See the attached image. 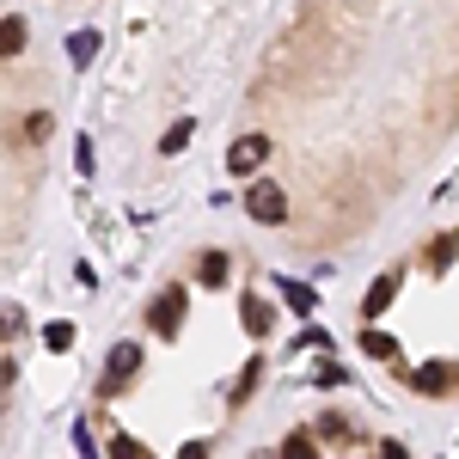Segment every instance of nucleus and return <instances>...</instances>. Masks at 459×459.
<instances>
[{
    "mask_svg": "<svg viewBox=\"0 0 459 459\" xmlns=\"http://www.w3.org/2000/svg\"><path fill=\"white\" fill-rule=\"evenodd\" d=\"M246 214H251V221H264V227H282L288 214H294V203H288V184H282V178H251Z\"/></svg>",
    "mask_w": 459,
    "mask_h": 459,
    "instance_id": "obj_1",
    "label": "nucleus"
},
{
    "mask_svg": "<svg viewBox=\"0 0 459 459\" xmlns=\"http://www.w3.org/2000/svg\"><path fill=\"white\" fill-rule=\"evenodd\" d=\"M270 153H276V135H270V129H246L239 142L227 147V172H233V178L264 172V166H270Z\"/></svg>",
    "mask_w": 459,
    "mask_h": 459,
    "instance_id": "obj_2",
    "label": "nucleus"
},
{
    "mask_svg": "<svg viewBox=\"0 0 459 459\" xmlns=\"http://www.w3.org/2000/svg\"><path fill=\"white\" fill-rule=\"evenodd\" d=\"M135 368H142V350H135V343H117V350H110V361H105V380H99V392H105V398H117V392L135 380Z\"/></svg>",
    "mask_w": 459,
    "mask_h": 459,
    "instance_id": "obj_3",
    "label": "nucleus"
},
{
    "mask_svg": "<svg viewBox=\"0 0 459 459\" xmlns=\"http://www.w3.org/2000/svg\"><path fill=\"white\" fill-rule=\"evenodd\" d=\"M184 282H172L160 300H153V313H147V325H153V337H178V325H184Z\"/></svg>",
    "mask_w": 459,
    "mask_h": 459,
    "instance_id": "obj_4",
    "label": "nucleus"
},
{
    "mask_svg": "<svg viewBox=\"0 0 459 459\" xmlns=\"http://www.w3.org/2000/svg\"><path fill=\"white\" fill-rule=\"evenodd\" d=\"M398 276H404V270H386L380 282L361 294V325H374V318H380V313L392 307V300H398Z\"/></svg>",
    "mask_w": 459,
    "mask_h": 459,
    "instance_id": "obj_5",
    "label": "nucleus"
},
{
    "mask_svg": "<svg viewBox=\"0 0 459 459\" xmlns=\"http://www.w3.org/2000/svg\"><path fill=\"white\" fill-rule=\"evenodd\" d=\"M417 392H459V368H417V374H404Z\"/></svg>",
    "mask_w": 459,
    "mask_h": 459,
    "instance_id": "obj_6",
    "label": "nucleus"
},
{
    "mask_svg": "<svg viewBox=\"0 0 459 459\" xmlns=\"http://www.w3.org/2000/svg\"><path fill=\"white\" fill-rule=\"evenodd\" d=\"M239 318H246V331H251V337H270V325H276V313H270V300H264V294H246Z\"/></svg>",
    "mask_w": 459,
    "mask_h": 459,
    "instance_id": "obj_7",
    "label": "nucleus"
},
{
    "mask_svg": "<svg viewBox=\"0 0 459 459\" xmlns=\"http://www.w3.org/2000/svg\"><path fill=\"white\" fill-rule=\"evenodd\" d=\"M227 276H233V257H227V251H209V257H203V276H196V282L221 288V282H227Z\"/></svg>",
    "mask_w": 459,
    "mask_h": 459,
    "instance_id": "obj_8",
    "label": "nucleus"
},
{
    "mask_svg": "<svg viewBox=\"0 0 459 459\" xmlns=\"http://www.w3.org/2000/svg\"><path fill=\"white\" fill-rule=\"evenodd\" d=\"M361 350L374 355V361H392V355H398V343H392L386 331H368V325H361Z\"/></svg>",
    "mask_w": 459,
    "mask_h": 459,
    "instance_id": "obj_9",
    "label": "nucleus"
},
{
    "mask_svg": "<svg viewBox=\"0 0 459 459\" xmlns=\"http://www.w3.org/2000/svg\"><path fill=\"white\" fill-rule=\"evenodd\" d=\"M92 49H99V31L68 37V62H74V68H86V62H92Z\"/></svg>",
    "mask_w": 459,
    "mask_h": 459,
    "instance_id": "obj_10",
    "label": "nucleus"
},
{
    "mask_svg": "<svg viewBox=\"0 0 459 459\" xmlns=\"http://www.w3.org/2000/svg\"><path fill=\"white\" fill-rule=\"evenodd\" d=\"M282 294H288V307H294V313H313V307H318V294L307 282H282Z\"/></svg>",
    "mask_w": 459,
    "mask_h": 459,
    "instance_id": "obj_11",
    "label": "nucleus"
},
{
    "mask_svg": "<svg viewBox=\"0 0 459 459\" xmlns=\"http://www.w3.org/2000/svg\"><path fill=\"white\" fill-rule=\"evenodd\" d=\"M282 459H318L313 435H307V429H300V435H288V441H282Z\"/></svg>",
    "mask_w": 459,
    "mask_h": 459,
    "instance_id": "obj_12",
    "label": "nucleus"
},
{
    "mask_svg": "<svg viewBox=\"0 0 459 459\" xmlns=\"http://www.w3.org/2000/svg\"><path fill=\"white\" fill-rule=\"evenodd\" d=\"M190 147V123H172L166 135H160V153H184Z\"/></svg>",
    "mask_w": 459,
    "mask_h": 459,
    "instance_id": "obj_13",
    "label": "nucleus"
},
{
    "mask_svg": "<svg viewBox=\"0 0 459 459\" xmlns=\"http://www.w3.org/2000/svg\"><path fill=\"white\" fill-rule=\"evenodd\" d=\"M25 31H31V25H25V19L13 13V19H6V62H13V56L25 49Z\"/></svg>",
    "mask_w": 459,
    "mask_h": 459,
    "instance_id": "obj_14",
    "label": "nucleus"
},
{
    "mask_svg": "<svg viewBox=\"0 0 459 459\" xmlns=\"http://www.w3.org/2000/svg\"><path fill=\"white\" fill-rule=\"evenodd\" d=\"M110 459H153L142 447V441H129V435H117V441H110Z\"/></svg>",
    "mask_w": 459,
    "mask_h": 459,
    "instance_id": "obj_15",
    "label": "nucleus"
},
{
    "mask_svg": "<svg viewBox=\"0 0 459 459\" xmlns=\"http://www.w3.org/2000/svg\"><path fill=\"white\" fill-rule=\"evenodd\" d=\"M43 343H49V350H74V325H49Z\"/></svg>",
    "mask_w": 459,
    "mask_h": 459,
    "instance_id": "obj_16",
    "label": "nucleus"
},
{
    "mask_svg": "<svg viewBox=\"0 0 459 459\" xmlns=\"http://www.w3.org/2000/svg\"><path fill=\"white\" fill-rule=\"evenodd\" d=\"M178 459H209V441H190V447H184Z\"/></svg>",
    "mask_w": 459,
    "mask_h": 459,
    "instance_id": "obj_17",
    "label": "nucleus"
},
{
    "mask_svg": "<svg viewBox=\"0 0 459 459\" xmlns=\"http://www.w3.org/2000/svg\"><path fill=\"white\" fill-rule=\"evenodd\" d=\"M380 459H411V454H404L398 441H386V447H380Z\"/></svg>",
    "mask_w": 459,
    "mask_h": 459,
    "instance_id": "obj_18",
    "label": "nucleus"
}]
</instances>
